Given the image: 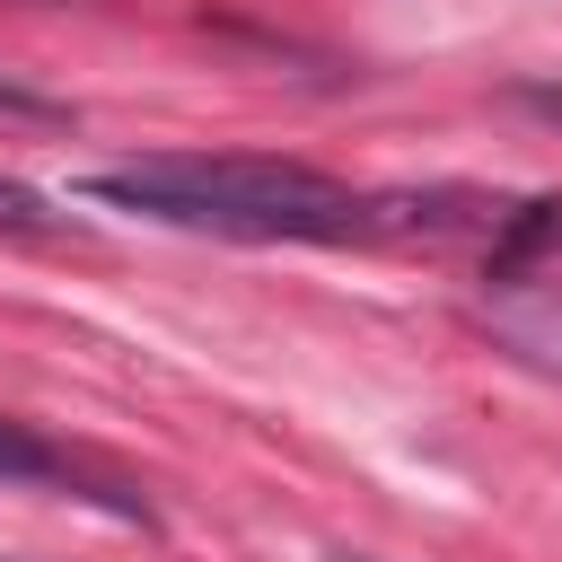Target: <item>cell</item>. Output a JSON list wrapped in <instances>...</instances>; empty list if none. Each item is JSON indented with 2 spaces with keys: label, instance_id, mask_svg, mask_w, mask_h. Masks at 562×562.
<instances>
[{
  "label": "cell",
  "instance_id": "7",
  "mask_svg": "<svg viewBox=\"0 0 562 562\" xmlns=\"http://www.w3.org/2000/svg\"><path fill=\"white\" fill-rule=\"evenodd\" d=\"M334 562H369V553H334Z\"/></svg>",
  "mask_w": 562,
  "mask_h": 562
},
{
  "label": "cell",
  "instance_id": "2",
  "mask_svg": "<svg viewBox=\"0 0 562 562\" xmlns=\"http://www.w3.org/2000/svg\"><path fill=\"white\" fill-rule=\"evenodd\" d=\"M544 255H562V202H527L509 220V246L492 255V281H527V263H544Z\"/></svg>",
  "mask_w": 562,
  "mask_h": 562
},
{
  "label": "cell",
  "instance_id": "1",
  "mask_svg": "<svg viewBox=\"0 0 562 562\" xmlns=\"http://www.w3.org/2000/svg\"><path fill=\"white\" fill-rule=\"evenodd\" d=\"M88 202L167 220V228H211V237H369L386 202H360L351 184L281 158H140L105 167L79 184Z\"/></svg>",
  "mask_w": 562,
  "mask_h": 562
},
{
  "label": "cell",
  "instance_id": "5",
  "mask_svg": "<svg viewBox=\"0 0 562 562\" xmlns=\"http://www.w3.org/2000/svg\"><path fill=\"white\" fill-rule=\"evenodd\" d=\"M0 114H18V123H61V97H44V88H18V79H0Z\"/></svg>",
  "mask_w": 562,
  "mask_h": 562
},
{
  "label": "cell",
  "instance_id": "6",
  "mask_svg": "<svg viewBox=\"0 0 562 562\" xmlns=\"http://www.w3.org/2000/svg\"><path fill=\"white\" fill-rule=\"evenodd\" d=\"M536 105H553V114H562V97H536Z\"/></svg>",
  "mask_w": 562,
  "mask_h": 562
},
{
  "label": "cell",
  "instance_id": "4",
  "mask_svg": "<svg viewBox=\"0 0 562 562\" xmlns=\"http://www.w3.org/2000/svg\"><path fill=\"white\" fill-rule=\"evenodd\" d=\"M0 228H53L44 193H26V184H9V176H0Z\"/></svg>",
  "mask_w": 562,
  "mask_h": 562
},
{
  "label": "cell",
  "instance_id": "3",
  "mask_svg": "<svg viewBox=\"0 0 562 562\" xmlns=\"http://www.w3.org/2000/svg\"><path fill=\"white\" fill-rule=\"evenodd\" d=\"M0 474H9V483H79L70 457H61L53 439H35L26 422H9V413H0Z\"/></svg>",
  "mask_w": 562,
  "mask_h": 562
}]
</instances>
